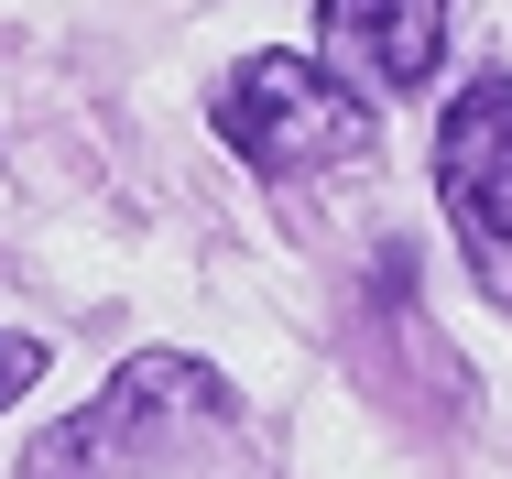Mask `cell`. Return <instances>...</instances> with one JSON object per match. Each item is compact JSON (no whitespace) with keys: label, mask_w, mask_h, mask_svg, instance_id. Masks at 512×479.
Segmentation results:
<instances>
[{"label":"cell","mask_w":512,"mask_h":479,"mask_svg":"<svg viewBox=\"0 0 512 479\" xmlns=\"http://www.w3.org/2000/svg\"><path fill=\"white\" fill-rule=\"evenodd\" d=\"M218 142L251 164V175H316V164H338V153H360L371 142V109L338 88L316 55H284V44H262V55H240L229 77H218Z\"/></svg>","instance_id":"obj_1"},{"label":"cell","mask_w":512,"mask_h":479,"mask_svg":"<svg viewBox=\"0 0 512 479\" xmlns=\"http://www.w3.org/2000/svg\"><path fill=\"white\" fill-rule=\"evenodd\" d=\"M436 196L480 294L512 316V77H469L436 120Z\"/></svg>","instance_id":"obj_2"},{"label":"cell","mask_w":512,"mask_h":479,"mask_svg":"<svg viewBox=\"0 0 512 479\" xmlns=\"http://www.w3.org/2000/svg\"><path fill=\"white\" fill-rule=\"evenodd\" d=\"M186 414H229V382H218L207 360L153 349V360H131V371H120L88 414H66V425L33 447V479H77V458H88V469H109V458L153 447V436H164V425H186Z\"/></svg>","instance_id":"obj_3"},{"label":"cell","mask_w":512,"mask_h":479,"mask_svg":"<svg viewBox=\"0 0 512 479\" xmlns=\"http://www.w3.org/2000/svg\"><path fill=\"white\" fill-rule=\"evenodd\" d=\"M327 55L360 66L371 88L414 98L447 55V0H327Z\"/></svg>","instance_id":"obj_4"},{"label":"cell","mask_w":512,"mask_h":479,"mask_svg":"<svg viewBox=\"0 0 512 479\" xmlns=\"http://www.w3.org/2000/svg\"><path fill=\"white\" fill-rule=\"evenodd\" d=\"M33 382H44V349L33 338H0V403H22Z\"/></svg>","instance_id":"obj_5"}]
</instances>
